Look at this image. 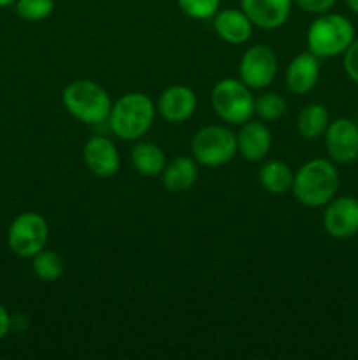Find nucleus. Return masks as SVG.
<instances>
[{"label": "nucleus", "mask_w": 358, "mask_h": 360, "mask_svg": "<svg viewBox=\"0 0 358 360\" xmlns=\"http://www.w3.org/2000/svg\"><path fill=\"white\" fill-rule=\"evenodd\" d=\"M339 190V172L336 165L325 158H312L305 162L295 172L293 192L295 199L307 207L326 206Z\"/></svg>", "instance_id": "1"}, {"label": "nucleus", "mask_w": 358, "mask_h": 360, "mask_svg": "<svg viewBox=\"0 0 358 360\" xmlns=\"http://www.w3.org/2000/svg\"><path fill=\"white\" fill-rule=\"evenodd\" d=\"M154 112L157 108L146 94L132 91L112 104L107 122L112 134L119 139L137 141L146 136L147 130L153 127Z\"/></svg>", "instance_id": "2"}, {"label": "nucleus", "mask_w": 358, "mask_h": 360, "mask_svg": "<svg viewBox=\"0 0 358 360\" xmlns=\"http://www.w3.org/2000/svg\"><path fill=\"white\" fill-rule=\"evenodd\" d=\"M354 27L346 16L339 13H323L309 25L307 49L318 58H332L344 55L354 41Z\"/></svg>", "instance_id": "3"}, {"label": "nucleus", "mask_w": 358, "mask_h": 360, "mask_svg": "<svg viewBox=\"0 0 358 360\" xmlns=\"http://www.w3.org/2000/svg\"><path fill=\"white\" fill-rule=\"evenodd\" d=\"M62 102L74 118L88 125H100L107 122L112 109L107 91L90 79H77L67 84L62 94Z\"/></svg>", "instance_id": "4"}, {"label": "nucleus", "mask_w": 358, "mask_h": 360, "mask_svg": "<svg viewBox=\"0 0 358 360\" xmlns=\"http://www.w3.org/2000/svg\"><path fill=\"white\" fill-rule=\"evenodd\" d=\"M211 104L218 118L230 125H242L255 115V97L251 88L234 77H227L214 84Z\"/></svg>", "instance_id": "5"}, {"label": "nucleus", "mask_w": 358, "mask_h": 360, "mask_svg": "<svg viewBox=\"0 0 358 360\" xmlns=\"http://www.w3.org/2000/svg\"><path fill=\"white\" fill-rule=\"evenodd\" d=\"M192 153L197 164L220 167L228 164L237 153V137L223 125H207L193 136Z\"/></svg>", "instance_id": "6"}, {"label": "nucleus", "mask_w": 358, "mask_h": 360, "mask_svg": "<svg viewBox=\"0 0 358 360\" xmlns=\"http://www.w3.org/2000/svg\"><path fill=\"white\" fill-rule=\"evenodd\" d=\"M48 236L49 227L44 217L28 211L13 220L9 232H7V243H9L11 252L16 253L18 257L32 259L41 250H44Z\"/></svg>", "instance_id": "7"}, {"label": "nucleus", "mask_w": 358, "mask_h": 360, "mask_svg": "<svg viewBox=\"0 0 358 360\" xmlns=\"http://www.w3.org/2000/svg\"><path fill=\"white\" fill-rule=\"evenodd\" d=\"M277 72V58L265 44H255L246 49L239 63L241 81L251 90H263L274 81Z\"/></svg>", "instance_id": "8"}, {"label": "nucleus", "mask_w": 358, "mask_h": 360, "mask_svg": "<svg viewBox=\"0 0 358 360\" xmlns=\"http://www.w3.org/2000/svg\"><path fill=\"white\" fill-rule=\"evenodd\" d=\"M325 146L336 164H353L358 158V123L350 118H337L329 123Z\"/></svg>", "instance_id": "9"}, {"label": "nucleus", "mask_w": 358, "mask_h": 360, "mask_svg": "<svg viewBox=\"0 0 358 360\" xmlns=\"http://www.w3.org/2000/svg\"><path fill=\"white\" fill-rule=\"evenodd\" d=\"M323 229L333 239H350L358 234V199L333 197L325 206Z\"/></svg>", "instance_id": "10"}, {"label": "nucleus", "mask_w": 358, "mask_h": 360, "mask_svg": "<svg viewBox=\"0 0 358 360\" xmlns=\"http://www.w3.org/2000/svg\"><path fill=\"white\" fill-rule=\"evenodd\" d=\"M83 158L86 167L98 178H111L119 169L118 148L109 137H90L84 144Z\"/></svg>", "instance_id": "11"}, {"label": "nucleus", "mask_w": 358, "mask_h": 360, "mask_svg": "<svg viewBox=\"0 0 358 360\" xmlns=\"http://www.w3.org/2000/svg\"><path fill=\"white\" fill-rule=\"evenodd\" d=\"M293 0H241V9L253 27L274 30L283 27L291 13Z\"/></svg>", "instance_id": "12"}, {"label": "nucleus", "mask_w": 358, "mask_h": 360, "mask_svg": "<svg viewBox=\"0 0 358 360\" xmlns=\"http://www.w3.org/2000/svg\"><path fill=\"white\" fill-rule=\"evenodd\" d=\"M157 109L168 123L186 122L197 109L195 91L185 84H172L161 91Z\"/></svg>", "instance_id": "13"}, {"label": "nucleus", "mask_w": 358, "mask_h": 360, "mask_svg": "<svg viewBox=\"0 0 358 360\" xmlns=\"http://www.w3.org/2000/svg\"><path fill=\"white\" fill-rule=\"evenodd\" d=\"M319 77V58L311 51L295 56L286 67V88L291 94L305 95L316 86Z\"/></svg>", "instance_id": "14"}, {"label": "nucleus", "mask_w": 358, "mask_h": 360, "mask_svg": "<svg viewBox=\"0 0 358 360\" xmlns=\"http://www.w3.org/2000/svg\"><path fill=\"white\" fill-rule=\"evenodd\" d=\"M237 151L249 162H260L269 155L272 146L270 130L262 122L248 120L242 123L237 136Z\"/></svg>", "instance_id": "15"}, {"label": "nucleus", "mask_w": 358, "mask_h": 360, "mask_svg": "<svg viewBox=\"0 0 358 360\" xmlns=\"http://www.w3.org/2000/svg\"><path fill=\"white\" fill-rule=\"evenodd\" d=\"M213 25L218 37L228 44H244L253 34V23L242 9L218 11Z\"/></svg>", "instance_id": "16"}, {"label": "nucleus", "mask_w": 358, "mask_h": 360, "mask_svg": "<svg viewBox=\"0 0 358 360\" xmlns=\"http://www.w3.org/2000/svg\"><path fill=\"white\" fill-rule=\"evenodd\" d=\"M197 176H199V167H197L195 158L175 157L165 165L161 172V181L168 192L181 193L195 185Z\"/></svg>", "instance_id": "17"}, {"label": "nucleus", "mask_w": 358, "mask_h": 360, "mask_svg": "<svg viewBox=\"0 0 358 360\" xmlns=\"http://www.w3.org/2000/svg\"><path fill=\"white\" fill-rule=\"evenodd\" d=\"M295 172L290 165L281 160H270L263 164L258 171V181L272 195H284L291 190Z\"/></svg>", "instance_id": "18"}, {"label": "nucleus", "mask_w": 358, "mask_h": 360, "mask_svg": "<svg viewBox=\"0 0 358 360\" xmlns=\"http://www.w3.org/2000/svg\"><path fill=\"white\" fill-rule=\"evenodd\" d=\"M132 165L139 174L142 176H158L164 172L167 160H165V153L158 144L154 143H137L132 148Z\"/></svg>", "instance_id": "19"}, {"label": "nucleus", "mask_w": 358, "mask_h": 360, "mask_svg": "<svg viewBox=\"0 0 358 360\" xmlns=\"http://www.w3.org/2000/svg\"><path fill=\"white\" fill-rule=\"evenodd\" d=\"M329 123V111L323 104L305 105L297 116V130L304 139H318L319 136H325Z\"/></svg>", "instance_id": "20"}, {"label": "nucleus", "mask_w": 358, "mask_h": 360, "mask_svg": "<svg viewBox=\"0 0 358 360\" xmlns=\"http://www.w3.org/2000/svg\"><path fill=\"white\" fill-rule=\"evenodd\" d=\"M32 271L41 281H56L65 271L63 259L51 250H41L32 257Z\"/></svg>", "instance_id": "21"}, {"label": "nucleus", "mask_w": 358, "mask_h": 360, "mask_svg": "<svg viewBox=\"0 0 358 360\" xmlns=\"http://www.w3.org/2000/svg\"><path fill=\"white\" fill-rule=\"evenodd\" d=\"M284 111H286V102L281 95L269 91V94H262L258 98H255V112L262 120L274 122V120H279Z\"/></svg>", "instance_id": "22"}, {"label": "nucleus", "mask_w": 358, "mask_h": 360, "mask_svg": "<svg viewBox=\"0 0 358 360\" xmlns=\"http://www.w3.org/2000/svg\"><path fill=\"white\" fill-rule=\"evenodd\" d=\"M16 14L27 21H42L51 16L55 0H16Z\"/></svg>", "instance_id": "23"}, {"label": "nucleus", "mask_w": 358, "mask_h": 360, "mask_svg": "<svg viewBox=\"0 0 358 360\" xmlns=\"http://www.w3.org/2000/svg\"><path fill=\"white\" fill-rule=\"evenodd\" d=\"M221 0H178V6L193 20H209L220 11Z\"/></svg>", "instance_id": "24"}, {"label": "nucleus", "mask_w": 358, "mask_h": 360, "mask_svg": "<svg viewBox=\"0 0 358 360\" xmlns=\"http://www.w3.org/2000/svg\"><path fill=\"white\" fill-rule=\"evenodd\" d=\"M344 70L347 77L358 84V37H354L350 48L344 51Z\"/></svg>", "instance_id": "25"}, {"label": "nucleus", "mask_w": 358, "mask_h": 360, "mask_svg": "<svg viewBox=\"0 0 358 360\" xmlns=\"http://www.w3.org/2000/svg\"><path fill=\"white\" fill-rule=\"evenodd\" d=\"M302 11L312 14H323L329 13L333 6H336L337 0H293Z\"/></svg>", "instance_id": "26"}, {"label": "nucleus", "mask_w": 358, "mask_h": 360, "mask_svg": "<svg viewBox=\"0 0 358 360\" xmlns=\"http://www.w3.org/2000/svg\"><path fill=\"white\" fill-rule=\"evenodd\" d=\"M9 329H11V316L9 313H7V309L0 304V340L7 336Z\"/></svg>", "instance_id": "27"}, {"label": "nucleus", "mask_w": 358, "mask_h": 360, "mask_svg": "<svg viewBox=\"0 0 358 360\" xmlns=\"http://www.w3.org/2000/svg\"><path fill=\"white\" fill-rule=\"evenodd\" d=\"M346 6L350 7L354 14H358V0H346Z\"/></svg>", "instance_id": "28"}, {"label": "nucleus", "mask_w": 358, "mask_h": 360, "mask_svg": "<svg viewBox=\"0 0 358 360\" xmlns=\"http://www.w3.org/2000/svg\"><path fill=\"white\" fill-rule=\"evenodd\" d=\"M14 4H16V0H0V7H9Z\"/></svg>", "instance_id": "29"}, {"label": "nucleus", "mask_w": 358, "mask_h": 360, "mask_svg": "<svg viewBox=\"0 0 358 360\" xmlns=\"http://www.w3.org/2000/svg\"><path fill=\"white\" fill-rule=\"evenodd\" d=\"M357 316H358V313H357Z\"/></svg>", "instance_id": "30"}]
</instances>
